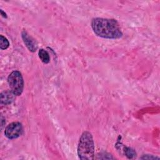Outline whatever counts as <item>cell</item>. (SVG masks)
I'll use <instances>...</instances> for the list:
<instances>
[{
  "label": "cell",
  "mask_w": 160,
  "mask_h": 160,
  "mask_svg": "<svg viewBox=\"0 0 160 160\" xmlns=\"http://www.w3.org/2000/svg\"><path fill=\"white\" fill-rule=\"evenodd\" d=\"M91 28L99 37L106 39H119L122 36L118 22L114 19L96 18L91 21Z\"/></svg>",
  "instance_id": "1"
},
{
  "label": "cell",
  "mask_w": 160,
  "mask_h": 160,
  "mask_svg": "<svg viewBox=\"0 0 160 160\" xmlns=\"http://www.w3.org/2000/svg\"><path fill=\"white\" fill-rule=\"evenodd\" d=\"M78 155L81 159H93L94 158V143L91 133L84 131L81 134L78 146Z\"/></svg>",
  "instance_id": "2"
},
{
  "label": "cell",
  "mask_w": 160,
  "mask_h": 160,
  "mask_svg": "<svg viewBox=\"0 0 160 160\" xmlns=\"http://www.w3.org/2000/svg\"><path fill=\"white\" fill-rule=\"evenodd\" d=\"M8 82L11 91L16 96H20L22 94L24 88V81L19 71H12L8 78Z\"/></svg>",
  "instance_id": "3"
},
{
  "label": "cell",
  "mask_w": 160,
  "mask_h": 160,
  "mask_svg": "<svg viewBox=\"0 0 160 160\" xmlns=\"http://www.w3.org/2000/svg\"><path fill=\"white\" fill-rule=\"evenodd\" d=\"M22 133V126L19 122H12L8 124L4 130L5 136L9 139L19 137Z\"/></svg>",
  "instance_id": "4"
},
{
  "label": "cell",
  "mask_w": 160,
  "mask_h": 160,
  "mask_svg": "<svg viewBox=\"0 0 160 160\" xmlns=\"http://www.w3.org/2000/svg\"><path fill=\"white\" fill-rule=\"evenodd\" d=\"M22 38L28 49L31 52H35L38 48L37 44L34 39L28 34L26 31H22L21 33Z\"/></svg>",
  "instance_id": "5"
},
{
  "label": "cell",
  "mask_w": 160,
  "mask_h": 160,
  "mask_svg": "<svg viewBox=\"0 0 160 160\" xmlns=\"http://www.w3.org/2000/svg\"><path fill=\"white\" fill-rule=\"evenodd\" d=\"M15 94L11 91H4L1 94V104L7 105L11 104L15 98Z\"/></svg>",
  "instance_id": "6"
},
{
  "label": "cell",
  "mask_w": 160,
  "mask_h": 160,
  "mask_svg": "<svg viewBox=\"0 0 160 160\" xmlns=\"http://www.w3.org/2000/svg\"><path fill=\"white\" fill-rule=\"evenodd\" d=\"M38 55H39V58H40L41 61L42 62H44L45 64L49 63V62L50 61V58H49V53L46 51L44 50L43 49H41L39 51Z\"/></svg>",
  "instance_id": "7"
},
{
  "label": "cell",
  "mask_w": 160,
  "mask_h": 160,
  "mask_svg": "<svg viewBox=\"0 0 160 160\" xmlns=\"http://www.w3.org/2000/svg\"><path fill=\"white\" fill-rule=\"evenodd\" d=\"M0 48L1 49H6L9 46V42L6 38L3 36L2 35L0 36Z\"/></svg>",
  "instance_id": "8"
},
{
  "label": "cell",
  "mask_w": 160,
  "mask_h": 160,
  "mask_svg": "<svg viewBox=\"0 0 160 160\" xmlns=\"http://www.w3.org/2000/svg\"><path fill=\"white\" fill-rule=\"evenodd\" d=\"M156 158H157V159H158L159 158L158 157H156V156H148V157H147V156H142V157H141V159H156Z\"/></svg>",
  "instance_id": "9"
},
{
  "label": "cell",
  "mask_w": 160,
  "mask_h": 160,
  "mask_svg": "<svg viewBox=\"0 0 160 160\" xmlns=\"http://www.w3.org/2000/svg\"><path fill=\"white\" fill-rule=\"evenodd\" d=\"M0 11H1V14L2 15V17H4V18H7V15H6V13L2 11V9H1V10H0Z\"/></svg>",
  "instance_id": "10"
}]
</instances>
